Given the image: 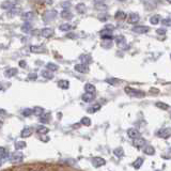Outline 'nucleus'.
<instances>
[{
    "label": "nucleus",
    "mask_w": 171,
    "mask_h": 171,
    "mask_svg": "<svg viewBox=\"0 0 171 171\" xmlns=\"http://www.w3.org/2000/svg\"><path fill=\"white\" fill-rule=\"evenodd\" d=\"M124 90H125V92H126L128 95L135 96V97H143V96L146 95V94H144V92H142V91L137 90V89L129 88V87H126Z\"/></svg>",
    "instance_id": "1"
},
{
    "label": "nucleus",
    "mask_w": 171,
    "mask_h": 171,
    "mask_svg": "<svg viewBox=\"0 0 171 171\" xmlns=\"http://www.w3.org/2000/svg\"><path fill=\"white\" fill-rule=\"evenodd\" d=\"M23 158H24V154L21 153L20 151L13 152L9 156V160L11 163H20L23 162Z\"/></svg>",
    "instance_id": "2"
},
{
    "label": "nucleus",
    "mask_w": 171,
    "mask_h": 171,
    "mask_svg": "<svg viewBox=\"0 0 171 171\" xmlns=\"http://www.w3.org/2000/svg\"><path fill=\"white\" fill-rule=\"evenodd\" d=\"M57 16V11H55V10H48V11L44 12V14H43V19H44V21H46V23H49V21H52L55 18H56Z\"/></svg>",
    "instance_id": "3"
},
{
    "label": "nucleus",
    "mask_w": 171,
    "mask_h": 171,
    "mask_svg": "<svg viewBox=\"0 0 171 171\" xmlns=\"http://www.w3.org/2000/svg\"><path fill=\"white\" fill-rule=\"evenodd\" d=\"M156 135H157V137H160V138L167 139L171 136V128H169V127H163V128H160V131L156 133Z\"/></svg>",
    "instance_id": "4"
},
{
    "label": "nucleus",
    "mask_w": 171,
    "mask_h": 171,
    "mask_svg": "<svg viewBox=\"0 0 171 171\" xmlns=\"http://www.w3.org/2000/svg\"><path fill=\"white\" fill-rule=\"evenodd\" d=\"M127 135H128L129 138H132L133 140L137 138H140V132L136 128H129L128 131H127Z\"/></svg>",
    "instance_id": "5"
},
{
    "label": "nucleus",
    "mask_w": 171,
    "mask_h": 171,
    "mask_svg": "<svg viewBox=\"0 0 171 171\" xmlns=\"http://www.w3.org/2000/svg\"><path fill=\"white\" fill-rule=\"evenodd\" d=\"M150 28L146 27V26H135L133 28V31L135 33H139V34H142V33H146L149 32Z\"/></svg>",
    "instance_id": "6"
},
{
    "label": "nucleus",
    "mask_w": 171,
    "mask_h": 171,
    "mask_svg": "<svg viewBox=\"0 0 171 171\" xmlns=\"http://www.w3.org/2000/svg\"><path fill=\"white\" fill-rule=\"evenodd\" d=\"M106 164V160L104 158L102 157H94L92 158V165L94 166V167L98 168V167H102V166H104Z\"/></svg>",
    "instance_id": "7"
},
{
    "label": "nucleus",
    "mask_w": 171,
    "mask_h": 171,
    "mask_svg": "<svg viewBox=\"0 0 171 171\" xmlns=\"http://www.w3.org/2000/svg\"><path fill=\"white\" fill-rule=\"evenodd\" d=\"M115 43H117V45L120 48H125L126 40H125V38L123 37V35H118V37L115 38Z\"/></svg>",
    "instance_id": "8"
},
{
    "label": "nucleus",
    "mask_w": 171,
    "mask_h": 171,
    "mask_svg": "<svg viewBox=\"0 0 171 171\" xmlns=\"http://www.w3.org/2000/svg\"><path fill=\"white\" fill-rule=\"evenodd\" d=\"M100 35L102 38H104V40H109L112 38V31L110 30H107V29H104V30H102L100 32Z\"/></svg>",
    "instance_id": "9"
},
{
    "label": "nucleus",
    "mask_w": 171,
    "mask_h": 171,
    "mask_svg": "<svg viewBox=\"0 0 171 171\" xmlns=\"http://www.w3.org/2000/svg\"><path fill=\"white\" fill-rule=\"evenodd\" d=\"M75 71L79 72V73H83V74H86L89 72V67L88 65H86V64H76L75 65Z\"/></svg>",
    "instance_id": "10"
},
{
    "label": "nucleus",
    "mask_w": 171,
    "mask_h": 171,
    "mask_svg": "<svg viewBox=\"0 0 171 171\" xmlns=\"http://www.w3.org/2000/svg\"><path fill=\"white\" fill-rule=\"evenodd\" d=\"M17 72H18L17 69H15V67H11V69H8L6 72H4V76L10 78V77L15 76L16 74H17Z\"/></svg>",
    "instance_id": "11"
},
{
    "label": "nucleus",
    "mask_w": 171,
    "mask_h": 171,
    "mask_svg": "<svg viewBox=\"0 0 171 171\" xmlns=\"http://www.w3.org/2000/svg\"><path fill=\"white\" fill-rule=\"evenodd\" d=\"M139 19H140V17H139V15L137 13H131L128 15V23H131V24L138 23Z\"/></svg>",
    "instance_id": "12"
},
{
    "label": "nucleus",
    "mask_w": 171,
    "mask_h": 171,
    "mask_svg": "<svg viewBox=\"0 0 171 171\" xmlns=\"http://www.w3.org/2000/svg\"><path fill=\"white\" fill-rule=\"evenodd\" d=\"M31 134H32V128H31V127H25V128L21 131L20 137L21 138H28L29 136H31Z\"/></svg>",
    "instance_id": "13"
},
{
    "label": "nucleus",
    "mask_w": 171,
    "mask_h": 171,
    "mask_svg": "<svg viewBox=\"0 0 171 171\" xmlns=\"http://www.w3.org/2000/svg\"><path fill=\"white\" fill-rule=\"evenodd\" d=\"M41 33H42V35L44 38H50L54 35V30L52 28H45L41 31Z\"/></svg>",
    "instance_id": "14"
},
{
    "label": "nucleus",
    "mask_w": 171,
    "mask_h": 171,
    "mask_svg": "<svg viewBox=\"0 0 171 171\" xmlns=\"http://www.w3.org/2000/svg\"><path fill=\"white\" fill-rule=\"evenodd\" d=\"M14 4H16L15 1H4L3 3L1 4V8L6 9V10H12V9L15 8Z\"/></svg>",
    "instance_id": "15"
},
{
    "label": "nucleus",
    "mask_w": 171,
    "mask_h": 171,
    "mask_svg": "<svg viewBox=\"0 0 171 171\" xmlns=\"http://www.w3.org/2000/svg\"><path fill=\"white\" fill-rule=\"evenodd\" d=\"M133 144L135 146H137V148H142L144 146V144H146V140H144L143 138H137V139H134L133 140Z\"/></svg>",
    "instance_id": "16"
},
{
    "label": "nucleus",
    "mask_w": 171,
    "mask_h": 171,
    "mask_svg": "<svg viewBox=\"0 0 171 171\" xmlns=\"http://www.w3.org/2000/svg\"><path fill=\"white\" fill-rule=\"evenodd\" d=\"M95 95L94 94H91V93H85V94H83V96H81V98H83V102L86 103H90L92 102L93 100H94Z\"/></svg>",
    "instance_id": "17"
},
{
    "label": "nucleus",
    "mask_w": 171,
    "mask_h": 171,
    "mask_svg": "<svg viewBox=\"0 0 171 171\" xmlns=\"http://www.w3.org/2000/svg\"><path fill=\"white\" fill-rule=\"evenodd\" d=\"M30 50L32 52H37V54H43L46 52V48L43 46H30Z\"/></svg>",
    "instance_id": "18"
},
{
    "label": "nucleus",
    "mask_w": 171,
    "mask_h": 171,
    "mask_svg": "<svg viewBox=\"0 0 171 171\" xmlns=\"http://www.w3.org/2000/svg\"><path fill=\"white\" fill-rule=\"evenodd\" d=\"M85 91H86V93H91V94H94L96 89H95V87L92 85V83H86Z\"/></svg>",
    "instance_id": "19"
},
{
    "label": "nucleus",
    "mask_w": 171,
    "mask_h": 171,
    "mask_svg": "<svg viewBox=\"0 0 171 171\" xmlns=\"http://www.w3.org/2000/svg\"><path fill=\"white\" fill-rule=\"evenodd\" d=\"M61 17L64 19H72L73 18V14H72V12L69 11V10H63V11L61 12Z\"/></svg>",
    "instance_id": "20"
},
{
    "label": "nucleus",
    "mask_w": 171,
    "mask_h": 171,
    "mask_svg": "<svg viewBox=\"0 0 171 171\" xmlns=\"http://www.w3.org/2000/svg\"><path fill=\"white\" fill-rule=\"evenodd\" d=\"M143 153H146V155H154L155 154V150L152 146H146L143 148Z\"/></svg>",
    "instance_id": "21"
},
{
    "label": "nucleus",
    "mask_w": 171,
    "mask_h": 171,
    "mask_svg": "<svg viewBox=\"0 0 171 171\" xmlns=\"http://www.w3.org/2000/svg\"><path fill=\"white\" fill-rule=\"evenodd\" d=\"M94 7L96 10H101V11H105L107 10V6L103 1H96L94 3Z\"/></svg>",
    "instance_id": "22"
},
{
    "label": "nucleus",
    "mask_w": 171,
    "mask_h": 171,
    "mask_svg": "<svg viewBox=\"0 0 171 171\" xmlns=\"http://www.w3.org/2000/svg\"><path fill=\"white\" fill-rule=\"evenodd\" d=\"M21 31H23L24 33H28L30 32L31 30H32V25H31L30 23H25L23 26H21Z\"/></svg>",
    "instance_id": "23"
},
{
    "label": "nucleus",
    "mask_w": 171,
    "mask_h": 171,
    "mask_svg": "<svg viewBox=\"0 0 171 171\" xmlns=\"http://www.w3.org/2000/svg\"><path fill=\"white\" fill-rule=\"evenodd\" d=\"M58 87L66 90V89H69V87H70V83L67 80H59L58 81Z\"/></svg>",
    "instance_id": "24"
},
{
    "label": "nucleus",
    "mask_w": 171,
    "mask_h": 171,
    "mask_svg": "<svg viewBox=\"0 0 171 171\" xmlns=\"http://www.w3.org/2000/svg\"><path fill=\"white\" fill-rule=\"evenodd\" d=\"M80 60H81V62H83V64L88 65V63H90L91 62V57L89 56V55H81Z\"/></svg>",
    "instance_id": "25"
},
{
    "label": "nucleus",
    "mask_w": 171,
    "mask_h": 171,
    "mask_svg": "<svg viewBox=\"0 0 171 171\" xmlns=\"http://www.w3.org/2000/svg\"><path fill=\"white\" fill-rule=\"evenodd\" d=\"M37 133L40 135H45L48 133V128L43 125H40V126H37Z\"/></svg>",
    "instance_id": "26"
},
{
    "label": "nucleus",
    "mask_w": 171,
    "mask_h": 171,
    "mask_svg": "<svg viewBox=\"0 0 171 171\" xmlns=\"http://www.w3.org/2000/svg\"><path fill=\"white\" fill-rule=\"evenodd\" d=\"M33 114L37 115V117H42V115H44V108L35 107L34 109H33Z\"/></svg>",
    "instance_id": "27"
},
{
    "label": "nucleus",
    "mask_w": 171,
    "mask_h": 171,
    "mask_svg": "<svg viewBox=\"0 0 171 171\" xmlns=\"http://www.w3.org/2000/svg\"><path fill=\"white\" fill-rule=\"evenodd\" d=\"M142 164H143V160H142L141 157H138V158H137V160L134 162L133 166H134L135 169H139V168H140L141 166H142Z\"/></svg>",
    "instance_id": "28"
},
{
    "label": "nucleus",
    "mask_w": 171,
    "mask_h": 171,
    "mask_svg": "<svg viewBox=\"0 0 171 171\" xmlns=\"http://www.w3.org/2000/svg\"><path fill=\"white\" fill-rule=\"evenodd\" d=\"M42 76L46 79H52L54 75H52V72L48 71V70H43L42 71Z\"/></svg>",
    "instance_id": "29"
},
{
    "label": "nucleus",
    "mask_w": 171,
    "mask_h": 171,
    "mask_svg": "<svg viewBox=\"0 0 171 171\" xmlns=\"http://www.w3.org/2000/svg\"><path fill=\"white\" fill-rule=\"evenodd\" d=\"M58 69H59V66L55 63H52V62L46 64V70H48V71H50V72H55V71H57Z\"/></svg>",
    "instance_id": "30"
},
{
    "label": "nucleus",
    "mask_w": 171,
    "mask_h": 171,
    "mask_svg": "<svg viewBox=\"0 0 171 171\" xmlns=\"http://www.w3.org/2000/svg\"><path fill=\"white\" fill-rule=\"evenodd\" d=\"M7 157H9L8 152H7L6 149H4V148H2V146H0V160H6Z\"/></svg>",
    "instance_id": "31"
},
{
    "label": "nucleus",
    "mask_w": 171,
    "mask_h": 171,
    "mask_svg": "<svg viewBox=\"0 0 171 171\" xmlns=\"http://www.w3.org/2000/svg\"><path fill=\"white\" fill-rule=\"evenodd\" d=\"M155 105H156V107H158L160 110H167V109H169V105L166 104V103H164V102H157Z\"/></svg>",
    "instance_id": "32"
},
{
    "label": "nucleus",
    "mask_w": 171,
    "mask_h": 171,
    "mask_svg": "<svg viewBox=\"0 0 171 171\" xmlns=\"http://www.w3.org/2000/svg\"><path fill=\"white\" fill-rule=\"evenodd\" d=\"M76 10L79 14H83L86 12V6L83 3H79L76 6Z\"/></svg>",
    "instance_id": "33"
},
{
    "label": "nucleus",
    "mask_w": 171,
    "mask_h": 171,
    "mask_svg": "<svg viewBox=\"0 0 171 171\" xmlns=\"http://www.w3.org/2000/svg\"><path fill=\"white\" fill-rule=\"evenodd\" d=\"M100 109H101V105L96 104L94 106H92V107H89L88 108V112L89 114H94V112H96L97 110H100Z\"/></svg>",
    "instance_id": "34"
},
{
    "label": "nucleus",
    "mask_w": 171,
    "mask_h": 171,
    "mask_svg": "<svg viewBox=\"0 0 171 171\" xmlns=\"http://www.w3.org/2000/svg\"><path fill=\"white\" fill-rule=\"evenodd\" d=\"M33 16H34L33 12H26V13L23 14V18L25 19V20H30V19L33 18Z\"/></svg>",
    "instance_id": "35"
},
{
    "label": "nucleus",
    "mask_w": 171,
    "mask_h": 171,
    "mask_svg": "<svg viewBox=\"0 0 171 171\" xmlns=\"http://www.w3.org/2000/svg\"><path fill=\"white\" fill-rule=\"evenodd\" d=\"M15 148L17 151H20L21 149H25L26 148V142L25 141H17L15 142Z\"/></svg>",
    "instance_id": "36"
},
{
    "label": "nucleus",
    "mask_w": 171,
    "mask_h": 171,
    "mask_svg": "<svg viewBox=\"0 0 171 171\" xmlns=\"http://www.w3.org/2000/svg\"><path fill=\"white\" fill-rule=\"evenodd\" d=\"M160 15H153L152 17L150 18V23L152 25H157L160 23Z\"/></svg>",
    "instance_id": "37"
},
{
    "label": "nucleus",
    "mask_w": 171,
    "mask_h": 171,
    "mask_svg": "<svg viewBox=\"0 0 171 171\" xmlns=\"http://www.w3.org/2000/svg\"><path fill=\"white\" fill-rule=\"evenodd\" d=\"M114 153H115V155L117 156V157H122V156L124 155V151H123V149H122V148L115 149Z\"/></svg>",
    "instance_id": "38"
},
{
    "label": "nucleus",
    "mask_w": 171,
    "mask_h": 171,
    "mask_svg": "<svg viewBox=\"0 0 171 171\" xmlns=\"http://www.w3.org/2000/svg\"><path fill=\"white\" fill-rule=\"evenodd\" d=\"M125 17H126V14H125L123 11H118L117 13H115V19L122 20V19H125Z\"/></svg>",
    "instance_id": "39"
},
{
    "label": "nucleus",
    "mask_w": 171,
    "mask_h": 171,
    "mask_svg": "<svg viewBox=\"0 0 171 171\" xmlns=\"http://www.w3.org/2000/svg\"><path fill=\"white\" fill-rule=\"evenodd\" d=\"M59 29L61 31H70L72 29V25H70V24H62V25L59 26Z\"/></svg>",
    "instance_id": "40"
},
{
    "label": "nucleus",
    "mask_w": 171,
    "mask_h": 171,
    "mask_svg": "<svg viewBox=\"0 0 171 171\" xmlns=\"http://www.w3.org/2000/svg\"><path fill=\"white\" fill-rule=\"evenodd\" d=\"M106 83H108L109 85H112V86H117L118 83H120V80L117 78H107L106 79Z\"/></svg>",
    "instance_id": "41"
},
{
    "label": "nucleus",
    "mask_w": 171,
    "mask_h": 171,
    "mask_svg": "<svg viewBox=\"0 0 171 171\" xmlns=\"http://www.w3.org/2000/svg\"><path fill=\"white\" fill-rule=\"evenodd\" d=\"M80 123L83 125H85V126H89V125H91V120L89 119L88 117H83V119H81Z\"/></svg>",
    "instance_id": "42"
},
{
    "label": "nucleus",
    "mask_w": 171,
    "mask_h": 171,
    "mask_svg": "<svg viewBox=\"0 0 171 171\" xmlns=\"http://www.w3.org/2000/svg\"><path fill=\"white\" fill-rule=\"evenodd\" d=\"M33 114V110L30 109V108H27V109H25L23 111V115H25V117H29V115H31Z\"/></svg>",
    "instance_id": "43"
},
{
    "label": "nucleus",
    "mask_w": 171,
    "mask_h": 171,
    "mask_svg": "<svg viewBox=\"0 0 171 171\" xmlns=\"http://www.w3.org/2000/svg\"><path fill=\"white\" fill-rule=\"evenodd\" d=\"M162 24L164 26H171V19L170 18H165L162 20Z\"/></svg>",
    "instance_id": "44"
},
{
    "label": "nucleus",
    "mask_w": 171,
    "mask_h": 171,
    "mask_svg": "<svg viewBox=\"0 0 171 171\" xmlns=\"http://www.w3.org/2000/svg\"><path fill=\"white\" fill-rule=\"evenodd\" d=\"M37 78H38V74L37 73H30L28 75V79H30V80H35Z\"/></svg>",
    "instance_id": "45"
},
{
    "label": "nucleus",
    "mask_w": 171,
    "mask_h": 171,
    "mask_svg": "<svg viewBox=\"0 0 171 171\" xmlns=\"http://www.w3.org/2000/svg\"><path fill=\"white\" fill-rule=\"evenodd\" d=\"M156 33H157V34H160V35H164V34H166V29H157V30H156Z\"/></svg>",
    "instance_id": "46"
},
{
    "label": "nucleus",
    "mask_w": 171,
    "mask_h": 171,
    "mask_svg": "<svg viewBox=\"0 0 171 171\" xmlns=\"http://www.w3.org/2000/svg\"><path fill=\"white\" fill-rule=\"evenodd\" d=\"M107 18H108V16L106 15V14H103V15H100V16H98V19H100V20H102V21H105Z\"/></svg>",
    "instance_id": "47"
},
{
    "label": "nucleus",
    "mask_w": 171,
    "mask_h": 171,
    "mask_svg": "<svg viewBox=\"0 0 171 171\" xmlns=\"http://www.w3.org/2000/svg\"><path fill=\"white\" fill-rule=\"evenodd\" d=\"M102 46H103V47H106V48H110V47L112 46V43L110 42V41H108L107 44H104V43H102Z\"/></svg>",
    "instance_id": "48"
},
{
    "label": "nucleus",
    "mask_w": 171,
    "mask_h": 171,
    "mask_svg": "<svg viewBox=\"0 0 171 171\" xmlns=\"http://www.w3.org/2000/svg\"><path fill=\"white\" fill-rule=\"evenodd\" d=\"M70 6V2H62V7L64 8V10H67V7Z\"/></svg>",
    "instance_id": "49"
},
{
    "label": "nucleus",
    "mask_w": 171,
    "mask_h": 171,
    "mask_svg": "<svg viewBox=\"0 0 171 171\" xmlns=\"http://www.w3.org/2000/svg\"><path fill=\"white\" fill-rule=\"evenodd\" d=\"M7 115V111L4 109H0V117H4Z\"/></svg>",
    "instance_id": "50"
},
{
    "label": "nucleus",
    "mask_w": 171,
    "mask_h": 171,
    "mask_svg": "<svg viewBox=\"0 0 171 171\" xmlns=\"http://www.w3.org/2000/svg\"><path fill=\"white\" fill-rule=\"evenodd\" d=\"M19 66L25 67V66H26V62H25V61H20V62H19Z\"/></svg>",
    "instance_id": "51"
},
{
    "label": "nucleus",
    "mask_w": 171,
    "mask_h": 171,
    "mask_svg": "<svg viewBox=\"0 0 171 171\" xmlns=\"http://www.w3.org/2000/svg\"><path fill=\"white\" fill-rule=\"evenodd\" d=\"M2 164H3V160H0V167L2 166Z\"/></svg>",
    "instance_id": "52"
},
{
    "label": "nucleus",
    "mask_w": 171,
    "mask_h": 171,
    "mask_svg": "<svg viewBox=\"0 0 171 171\" xmlns=\"http://www.w3.org/2000/svg\"><path fill=\"white\" fill-rule=\"evenodd\" d=\"M1 126H2V121L0 120V127H1Z\"/></svg>",
    "instance_id": "53"
},
{
    "label": "nucleus",
    "mask_w": 171,
    "mask_h": 171,
    "mask_svg": "<svg viewBox=\"0 0 171 171\" xmlns=\"http://www.w3.org/2000/svg\"><path fill=\"white\" fill-rule=\"evenodd\" d=\"M1 89H2V87H1V86H0V90H1Z\"/></svg>",
    "instance_id": "54"
},
{
    "label": "nucleus",
    "mask_w": 171,
    "mask_h": 171,
    "mask_svg": "<svg viewBox=\"0 0 171 171\" xmlns=\"http://www.w3.org/2000/svg\"><path fill=\"white\" fill-rule=\"evenodd\" d=\"M170 58H171V56H170Z\"/></svg>",
    "instance_id": "55"
}]
</instances>
